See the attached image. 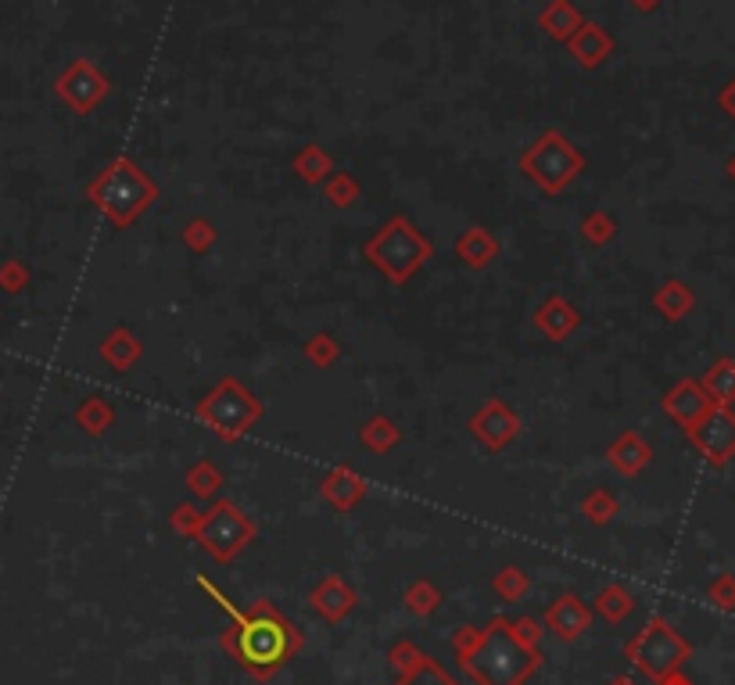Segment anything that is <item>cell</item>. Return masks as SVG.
Masks as SVG:
<instances>
[{"label":"cell","instance_id":"ab89813d","mask_svg":"<svg viewBox=\"0 0 735 685\" xmlns=\"http://www.w3.org/2000/svg\"><path fill=\"white\" fill-rule=\"evenodd\" d=\"M714 596H721V599H735V589H732V582H721L718 589H714Z\"/></svg>","mask_w":735,"mask_h":685},{"label":"cell","instance_id":"277c9868","mask_svg":"<svg viewBox=\"0 0 735 685\" xmlns=\"http://www.w3.org/2000/svg\"><path fill=\"white\" fill-rule=\"evenodd\" d=\"M363 259L384 280L402 288L434 259V241L427 237L409 216H391L381 223V230L363 244Z\"/></svg>","mask_w":735,"mask_h":685},{"label":"cell","instance_id":"cb8c5ba5","mask_svg":"<svg viewBox=\"0 0 735 685\" xmlns=\"http://www.w3.org/2000/svg\"><path fill=\"white\" fill-rule=\"evenodd\" d=\"M653 309L664 316L667 323H678V320H685L693 309H696V295H693V288L685 284V280H664V284L657 288V295H653Z\"/></svg>","mask_w":735,"mask_h":685},{"label":"cell","instance_id":"4316f807","mask_svg":"<svg viewBox=\"0 0 735 685\" xmlns=\"http://www.w3.org/2000/svg\"><path fill=\"white\" fill-rule=\"evenodd\" d=\"M76 424H79V431H87L90 438H101V435L108 431V427L115 424L112 402L101 399V395L83 399V402H79V409H76Z\"/></svg>","mask_w":735,"mask_h":685},{"label":"cell","instance_id":"b9f144b4","mask_svg":"<svg viewBox=\"0 0 735 685\" xmlns=\"http://www.w3.org/2000/svg\"><path fill=\"white\" fill-rule=\"evenodd\" d=\"M610 685H635V682H632V678H614Z\"/></svg>","mask_w":735,"mask_h":685},{"label":"cell","instance_id":"1f68e13d","mask_svg":"<svg viewBox=\"0 0 735 685\" xmlns=\"http://www.w3.org/2000/svg\"><path fill=\"white\" fill-rule=\"evenodd\" d=\"M219 244V230L208 216H194L187 219V227H183V248L194 252V255H208Z\"/></svg>","mask_w":735,"mask_h":685},{"label":"cell","instance_id":"52a82bcc","mask_svg":"<svg viewBox=\"0 0 735 685\" xmlns=\"http://www.w3.org/2000/svg\"><path fill=\"white\" fill-rule=\"evenodd\" d=\"M194 542L219 564H234V560L255 542V524L237 503L230 499H216L212 506L201 513L198 528H194Z\"/></svg>","mask_w":735,"mask_h":685},{"label":"cell","instance_id":"74e56055","mask_svg":"<svg viewBox=\"0 0 735 685\" xmlns=\"http://www.w3.org/2000/svg\"><path fill=\"white\" fill-rule=\"evenodd\" d=\"M721 108H725L728 115H735V83H732L725 94H721Z\"/></svg>","mask_w":735,"mask_h":685},{"label":"cell","instance_id":"f1b7e54d","mask_svg":"<svg viewBox=\"0 0 735 685\" xmlns=\"http://www.w3.org/2000/svg\"><path fill=\"white\" fill-rule=\"evenodd\" d=\"M183 481H187L194 499H216L219 488H223V470H219L212 460H198L187 470V477H183Z\"/></svg>","mask_w":735,"mask_h":685},{"label":"cell","instance_id":"30bf717a","mask_svg":"<svg viewBox=\"0 0 735 685\" xmlns=\"http://www.w3.org/2000/svg\"><path fill=\"white\" fill-rule=\"evenodd\" d=\"M685 435H689V442L696 445V452H700L707 463L725 467V463L735 456V409L710 406Z\"/></svg>","mask_w":735,"mask_h":685},{"label":"cell","instance_id":"7bdbcfd3","mask_svg":"<svg viewBox=\"0 0 735 685\" xmlns=\"http://www.w3.org/2000/svg\"><path fill=\"white\" fill-rule=\"evenodd\" d=\"M728 173H732V176H735V158H732V166H728Z\"/></svg>","mask_w":735,"mask_h":685},{"label":"cell","instance_id":"ac0fdd59","mask_svg":"<svg viewBox=\"0 0 735 685\" xmlns=\"http://www.w3.org/2000/svg\"><path fill=\"white\" fill-rule=\"evenodd\" d=\"M649 460H653V449H649V442L639 431L617 435L614 442H610V449H607L610 470L621 474V477H639L649 467Z\"/></svg>","mask_w":735,"mask_h":685},{"label":"cell","instance_id":"d6a6232c","mask_svg":"<svg viewBox=\"0 0 735 685\" xmlns=\"http://www.w3.org/2000/svg\"><path fill=\"white\" fill-rule=\"evenodd\" d=\"M581 513L588 517V524H596V528H603L617 517V496L607 492V488H592L585 499H581Z\"/></svg>","mask_w":735,"mask_h":685},{"label":"cell","instance_id":"7a4b0ae2","mask_svg":"<svg viewBox=\"0 0 735 685\" xmlns=\"http://www.w3.org/2000/svg\"><path fill=\"white\" fill-rule=\"evenodd\" d=\"M538 639H542V632L535 621L495 617L485 632L463 628L456 650L460 664L470 671L477 685H520L542 664Z\"/></svg>","mask_w":735,"mask_h":685},{"label":"cell","instance_id":"2e32d148","mask_svg":"<svg viewBox=\"0 0 735 685\" xmlns=\"http://www.w3.org/2000/svg\"><path fill=\"white\" fill-rule=\"evenodd\" d=\"M309 603H313V610L323 621L338 625V621H345L352 610H355L359 596H355V589H352L345 578H338V574H327V578L309 592Z\"/></svg>","mask_w":735,"mask_h":685},{"label":"cell","instance_id":"5b68a950","mask_svg":"<svg viewBox=\"0 0 735 685\" xmlns=\"http://www.w3.org/2000/svg\"><path fill=\"white\" fill-rule=\"evenodd\" d=\"M194 417H198L223 445H237L244 435H252L255 427L262 424L266 406L252 388H244V381H237V377H223V381L198 402Z\"/></svg>","mask_w":735,"mask_h":685},{"label":"cell","instance_id":"ba28073f","mask_svg":"<svg viewBox=\"0 0 735 685\" xmlns=\"http://www.w3.org/2000/svg\"><path fill=\"white\" fill-rule=\"evenodd\" d=\"M685 657H689V643L660 617L649 621V625L628 643V660L642 671V675L657 678V682L675 675V671L685 664Z\"/></svg>","mask_w":735,"mask_h":685},{"label":"cell","instance_id":"9c48e42d","mask_svg":"<svg viewBox=\"0 0 735 685\" xmlns=\"http://www.w3.org/2000/svg\"><path fill=\"white\" fill-rule=\"evenodd\" d=\"M54 94H58V101L69 108V112L90 115L94 108L101 105L108 94H112V79H108L90 58H76V61H69V65L58 72Z\"/></svg>","mask_w":735,"mask_h":685},{"label":"cell","instance_id":"60d3db41","mask_svg":"<svg viewBox=\"0 0 735 685\" xmlns=\"http://www.w3.org/2000/svg\"><path fill=\"white\" fill-rule=\"evenodd\" d=\"M664 685H689V682H685V678H675V675H671V678H664Z\"/></svg>","mask_w":735,"mask_h":685},{"label":"cell","instance_id":"9a60e30c","mask_svg":"<svg viewBox=\"0 0 735 685\" xmlns=\"http://www.w3.org/2000/svg\"><path fill=\"white\" fill-rule=\"evenodd\" d=\"M571 51V58L578 61L581 69H599V65H607V58L614 54V36H610V29L607 26H599V22H581V29L571 36L567 44H563Z\"/></svg>","mask_w":735,"mask_h":685},{"label":"cell","instance_id":"d4e9b609","mask_svg":"<svg viewBox=\"0 0 735 685\" xmlns=\"http://www.w3.org/2000/svg\"><path fill=\"white\" fill-rule=\"evenodd\" d=\"M359 442H363V449L377 452V456H388V452L402 442V431H399V424L391 417L377 413V417H370L359 427Z\"/></svg>","mask_w":735,"mask_h":685},{"label":"cell","instance_id":"44dd1931","mask_svg":"<svg viewBox=\"0 0 735 685\" xmlns=\"http://www.w3.org/2000/svg\"><path fill=\"white\" fill-rule=\"evenodd\" d=\"M144 356V341L133 334L130 327H115L101 338V359L112 366L115 374H130Z\"/></svg>","mask_w":735,"mask_h":685},{"label":"cell","instance_id":"7c38bea8","mask_svg":"<svg viewBox=\"0 0 735 685\" xmlns=\"http://www.w3.org/2000/svg\"><path fill=\"white\" fill-rule=\"evenodd\" d=\"M391 664L399 668L395 685H463L460 678H452L434 657L416 650L413 643H402L399 650L391 653Z\"/></svg>","mask_w":735,"mask_h":685},{"label":"cell","instance_id":"d6986e66","mask_svg":"<svg viewBox=\"0 0 735 685\" xmlns=\"http://www.w3.org/2000/svg\"><path fill=\"white\" fill-rule=\"evenodd\" d=\"M588 621H592V614H588V607L574 592L560 596L556 603L546 610V628L563 643L581 639V635L588 632Z\"/></svg>","mask_w":735,"mask_h":685},{"label":"cell","instance_id":"4fadbf2b","mask_svg":"<svg viewBox=\"0 0 735 685\" xmlns=\"http://www.w3.org/2000/svg\"><path fill=\"white\" fill-rule=\"evenodd\" d=\"M531 323H535L538 334L549 338V341H556V345H560V341H567V338H574L581 330V309L567 295H549L535 309Z\"/></svg>","mask_w":735,"mask_h":685},{"label":"cell","instance_id":"7402d4cb","mask_svg":"<svg viewBox=\"0 0 735 685\" xmlns=\"http://www.w3.org/2000/svg\"><path fill=\"white\" fill-rule=\"evenodd\" d=\"M538 29H542L549 40H556V44H567L574 33L581 29V22H585V15L578 8H574V0H549V4L538 11Z\"/></svg>","mask_w":735,"mask_h":685},{"label":"cell","instance_id":"ffe728a7","mask_svg":"<svg viewBox=\"0 0 735 685\" xmlns=\"http://www.w3.org/2000/svg\"><path fill=\"white\" fill-rule=\"evenodd\" d=\"M320 496L327 499V506H334L338 513H348L366 496V477L352 467H334L320 481Z\"/></svg>","mask_w":735,"mask_h":685},{"label":"cell","instance_id":"f35d334b","mask_svg":"<svg viewBox=\"0 0 735 685\" xmlns=\"http://www.w3.org/2000/svg\"><path fill=\"white\" fill-rule=\"evenodd\" d=\"M628 4L635 8V11H653L660 0H628Z\"/></svg>","mask_w":735,"mask_h":685},{"label":"cell","instance_id":"836d02e7","mask_svg":"<svg viewBox=\"0 0 735 685\" xmlns=\"http://www.w3.org/2000/svg\"><path fill=\"white\" fill-rule=\"evenodd\" d=\"M596 610L607 621H614V625H617V621H624L632 614V596L624 592L621 585H607V589L596 596Z\"/></svg>","mask_w":735,"mask_h":685},{"label":"cell","instance_id":"e0dca14e","mask_svg":"<svg viewBox=\"0 0 735 685\" xmlns=\"http://www.w3.org/2000/svg\"><path fill=\"white\" fill-rule=\"evenodd\" d=\"M502 255V241L495 237V230H488L481 223L467 227L463 234L456 237V259L474 269V273H481V269H488L495 259Z\"/></svg>","mask_w":735,"mask_h":685},{"label":"cell","instance_id":"6da1fadb","mask_svg":"<svg viewBox=\"0 0 735 685\" xmlns=\"http://www.w3.org/2000/svg\"><path fill=\"white\" fill-rule=\"evenodd\" d=\"M198 589L212 596V603L230 617V625L219 635V646L237 660V664L255 678L277 675L287 660L298 653L302 635L269 599H255L252 607H237L226 592H219L212 582L198 574Z\"/></svg>","mask_w":735,"mask_h":685},{"label":"cell","instance_id":"e575fe53","mask_svg":"<svg viewBox=\"0 0 735 685\" xmlns=\"http://www.w3.org/2000/svg\"><path fill=\"white\" fill-rule=\"evenodd\" d=\"M406 603H409L413 614L427 617V614H434V610H438V603H441V592L434 589L431 582H413L409 589H406Z\"/></svg>","mask_w":735,"mask_h":685},{"label":"cell","instance_id":"d590c367","mask_svg":"<svg viewBox=\"0 0 735 685\" xmlns=\"http://www.w3.org/2000/svg\"><path fill=\"white\" fill-rule=\"evenodd\" d=\"M495 592L513 603V599H520L524 592H528V574H524L520 567H502L495 574Z\"/></svg>","mask_w":735,"mask_h":685},{"label":"cell","instance_id":"8d00e7d4","mask_svg":"<svg viewBox=\"0 0 735 685\" xmlns=\"http://www.w3.org/2000/svg\"><path fill=\"white\" fill-rule=\"evenodd\" d=\"M198 521H201V510L194 506V503H180V506L173 510V528H176V535H183V538H191V535H194V528H198Z\"/></svg>","mask_w":735,"mask_h":685},{"label":"cell","instance_id":"603a6c76","mask_svg":"<svg viewBox=\"0 0 735 685\" xmlns=\"http://www.w3.org/2000/svg\"><path fill=\"white\" fill-rule=\"evenodd\" d=\"M334 169H338L334 158H330V151L323 148V144H302L291 158V173L302 183H309V187H323Z\"/></svg>","mask_w":735,"mask_h":685},{"label":"cell","instance_id":"3957f363","mask_svg":"<svg viewBox=\"0 0 735 685\" xmlns=\"http://www.w3.org/2000/svg\"><path fill=\"white\" fill-rule=\"evenodd\" d=\"M87 201L101 212L115 230H130L137 219L151 212L158 201V183L147 169L126 155H115L101 173L87 183Z\"/></svg>","mask_w":735,"mask_h":685},{"label":"cell","instance_id":"484cf974","mask_svg":"<svg viewBox=\"0 0 735 685\" xmlns=\"http://www.w3.org/2000/svg\"><path fill=\"white\" fill-rule=\"evenodd\" d=\"M703 391L714 406H732L735 402V359H718L710 370L700 377Z\"/></svg>","mask_w":735,"mask_h":685},{"label":"cell","instance_id":"5bb4252c","mask_svg":"<svg viewBox=\"0 0 735 685\" xmlns=\"http://www.w3.org/2000/svg\"><path fill=\"white\" fill-rule=\"evenodd\" d=\"M660 406H664V413L671 420H675L682 431H689V427L696 424L703 417V413L714 406V402H710V395L703 391V384L700 381H693V377H685V381H678L675 388L667 391L664 395V402H660Z\"/></svg>","mask_w":735,"mask_h":685},{"label":"cell","instance_id":"83f0119b","mask_svg":"<svg viewBox=\"0 0 735 685\" xmlns=\"http://www.w3.org/2000/svg\"><path fill=\"white\" fill-rule=\"evenodd\" d=\"M323 198H327L330 209L348 212V209H355V205H359L363 187H359V180H355L352 173H341V169H334V173H330V180L323 183Z\"/></svg>","mask_w":735,"mask_h":685},{"label":"cell","instance_id":"4dcf8cb0","mask_svg":"<svg viewBox=\"0 0 735 685\" xmlns=\"http://www.w3.org/2000/svg\"><path fill=\"white\" fill-rule=\"evenodd\" d=\"M302 352L316 370H330V366L341 359V341L330 334V330H316V334L302 345Z\"/></svg>","mask_w":735,"mask_h":685},{"label":"cell","instance_id":"f546056e","mask_svg":"<svg viewBox=\"0 0 735 685\" xmlns=\"http://www.w3.org/2000/svg\"><path fill=\"white\" fill-rule=\"evenodd\" d=\"M581 237L592 244V248H607L610 241H617V234H621V223H617V216H610V212H603V209H596V212H588L585 219H581Z\"/></svg>","mask_w":735,"mask_h":685},{"label":"cell","instance_id":"8992f818","mask_svg":"<svg viewBox=\"0 0 735 685\" xmlns=\"http://www.w3.org/2000/svg\"><path fill=\"white\" fill-rule=\"evenodd\" d=\"M517 169L524 173V180L535 183L542 194H563L567 187L581 180L585 173V155L574 148L567 133L560 130H542L538 137L520 151Z\"/></svg>","mask_w":735,"mask_h":685},{"label":"cell","instance_id":"8fae6325","mask_svg":"<svg viewBox=\"0 0 735 685\" xmlns=\"http://www.w3.org/2000/svg\"><path fill=\"white\" fill-rule=\"evenodd\" d=\"M470 435L481 442L488 452L510 449L520 438V413L502 399H488L481 409L470 417Z\"/></svg>","mask_w":735,"mask_h":685}]
</instances>
